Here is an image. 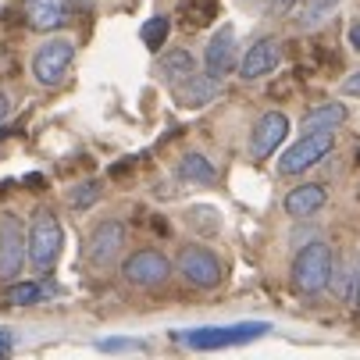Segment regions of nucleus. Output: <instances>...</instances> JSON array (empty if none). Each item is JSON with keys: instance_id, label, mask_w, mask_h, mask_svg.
<instances>
[{"instance_id": "obj_1", "label": "nucleus", "mask_w": 360, "mask_h": 360, "mask_svg": "<svg viewBox=\"0 0 360 360\" xmlns=\"http://www.w3.org/2000/svg\"><path fill=\"white\" fill-rule=\"evenodd\" d=\"M332 264H335V253L325 239H311L307 246H300L292 257V271H289L296 292H303V296L325 292L332 282Z\"/></svg>"}, {"instance_id": "obj_2", "label": "nucleus", "mask_w": 360, "mask_h": 360, "mask_svg": "<svg viewBox=\"0 0 360 360\" xmlns=\"http://www.w3.org/2000/svg\"><path fill=\"white\" fill-rule=\"evenodd\" d=\"M61 246H65L61 218L50 207H39L29 221V264L36 271H50L61 257Z\"/></svg>"}, {"instance_id": "obj_3", "label": "nucleus", "mask_w": 360, "mask_h": 360, "mask_svg": "<svg viewBox=\"0 0 360 360\" xmlns=\"http://www.w3.org/2000/svg\"><path fill=\"white\" fill-rule=\"evenodd\" d=\"M271 332L268 321H243V325H214V328H189V332H172V339H179L189 349H225V346H239L250 342L257 335Z\"/></svg>"}, {"instance_id": "obj_4", "label": "nucleus", "mask_w": 360, "mask_h": 360, "mask_svg": "<svg viewBox=\"0 0 360 360\" xmlns=\"http://www.w3.org/2000/svg\"><path fill=\"white\" fill-rule=\"evenodd\" d=\"M75 61V43L68 36H50L46 43H39V50L32 54V79L43 89H58L68 75Z\"/></svg>"}, {"instance_id": "obj_5", "label": "nucleus", "mask_w": 360, "mask_h": 360, "mask_svg": "<svg viewBox=\"0 0 360 360\" xmlns=\"http://www.w3.org/2000/svg\"><path fill=\"white\" fill-rule=\"evenodd\" d=\"M335 146V132H303L296 143H289L278 158V175H307L314 165H321Z\"/></svg>"}, {"instance_id": "obj_6", "label": "nucleus", "mask_w": 360, "mask_h": 360, "mask_svg": "<svg viewBox=\"0 0 360 360\" xmlns=\"http://www.w3.org/2000/svg\"><path fill=\"white\" fill-rule=\"evenodd\" d=\"M175 268H179V275H182L189 285H196V289H218L221 278H225V268H221V261L214 257V250L200 246V243H186V246L179 250Z\"/></svg>"}, {"instance_id": "obj_7", "label": "nucleus", "mask_w": 360, "mask_h": 360, "mask_svg": "<svg viewBox=\"0 0 360 360\" xmlns=\"http://www.w3.org/2000/svg\"><path fill=\"white\" fill-rule=\"evenodd\" d=\"M29 261V229L22 225L18 214L4 211L0 214V278L15 282Z\"/></svg>"}, {"instance_id": "obj_8", "label": "nucleus", "mask_w": 360, "mask_h": 360, "mask_svg": "<svg viewBox=\"0 0 360 360\" xmlns=\"http://www.w3.org/2000/svg\"><path fill=\"white\" fill-rule=\"evenodd\" d=\"M122 250H125V225L118 218H100L89 229V236H86V261L93 268L104 271V268L118 264Z\"/></svg>"}, {"instance_id": "obj_9", "label": "nucleus", "mask_w": 360, "mask_h": 360, "mask_svg": "<svg viewBox=\"0 0 360 360\" xmlns=\"http://www.w3.org/2000/svg\"><path fill=\"white\" fill-rule=\"evenodd\" d=\"M122 278L136 289H161L172 278V261L161 250H136L125 257Z\"/></svg>"}, {"instance_id": "obj_10", "label": "nucleus", "mask_w": 360, "mask_h": 360, "mask_svg": "<svg viewBox=\"0 0 360 360\" xmlns=\"http://www.w3.org/2000/svg\"><path fill=\"white\" fill-rule=\"evenodd\" d=\"M289 136V118L282 111H268L253 122V132H250V158L253 161H264L285 143Z\"/></svg>"}, {"instance_id": "obj_11", "label": "nucleus", "mask_w": 360, "mask_h": 360, "mask_svg": "<svg viewBox=\"0 0 360 360\" xmlns=\"http://www.w3.org/2000/svg\"><path fill=\"white\" fill-rule=\"evenodd\" d=\"M278 65H282V43H278L275 36H264V39H257L246 54H243V61H239V79L257 82V79L271 75Z\"/></svg>"}, {"instance_id": "obj_12", "label": "nucleus", "mask_w": 360, "mask_h": 360, "mask_svg": "<svg viewBox=\"0 0 360 360\" xmlns=\"http://www.w3.org/2000/svg\"><path fill=\"white\" fill-rule=\"evenodd\" d=\"M22 11L29 29L36 32H58L61 25L72 22V0H22Z\"/></svg>"}, {"instance_id": "obj_13", "label": "nucleus", "mask_w": 360, "mask_h": 360, "mask_svg": "<svg viewBox=\"0 0 360 360\" xmlns=\"http://www.w3.org/2000/svg\"><path fill=\"white\" fill-rule=\"evenodd\" d=\"M232 68H236V29L221 25L207 39V50H203V72L214 79H225V75H232Z\"/></svg>"}, {"instance_id": "obj_14", "label": "nucleus", "mask_w": 360, "mask_h": 360, "mask_svg": "<svg viewBox=\"0 0 360 360\" xmlns=\"http://www.w3.org/2000/svg\"><path fill=\"white\" fill-rule=\"evenodd\" d=\"M325 203H328V186H321V182H303V186H296V189H289V193H285L282 211H285L289 218L303 221V218L318 214V211L325 207Z\"/></svg>"}, {"instance_id": "obj_15", "label": "nucleus", "mask_w": 360, "mask_h": 360, "mask_svg": "<svg viewBox=\"0 0 360 360\" xmlns=\"http://www.w3.org/2000/svg\"><path fill=\"white\" fill-rule=\"evenodd\" d=\"M221 93V79H214V75H189L186 82H179L175 86V96L182 100L186 108H203V104H211V100Z\"/></svg>"}, {"instance_id": "obj_16", "label": "nucleus", "mask_w": 360, "mask_h": 360, "mask_svg": "<svg viewBox=\"0 0 360 360\" xmlns=\"http://www.w3.org/2000/svg\"><path fill=\"white\" fill-rule=\"evenodd\" d=\"M175 175L182 179V182H193V186H214L218 182V168H214V161L207 158V153H182L179 158V165H175Z\"/></svg>"}, {"instance_id": "obj_17", "label": "nucleus", "mask_w": 360, "mask_h": 360, "mask_svg": "<svg viewBox=\"0 0 360 360\" xmlns=\"http://www.w3.org/2000/svg\"><path fill=\"white\" fill-rule=\"evenodd\" d=\"M346 104H318L300 118V132H335L339 125H346Z\"/></svg>"}, {"instance_id": "obj_18", "label": "nucleus", "mask_w": 360, "mask_h": 360, "mask_svg": "<svg viewBox=\"0 0 360 360\" xmlns=\"http://www.w3.org/2000/svg\"><path fill=\"white\" fill-rule=\"evenodd\" d=\"M193 72H196V58L189 54V50H168V54L158 58V75L165 82H172V86L186 82Z\"/></svg>"}, {"instance_id": "obj_19", "label": "nucleus", "mask_w": 360, "mask_h": 360, "mask_svg": "<svg viewBox=\"0 0 360 360\" xmlns=\"http://www.w3.org/2000/svg\"><path fill=\"white\" fill-rule=\"evenodd\" d=\"M168 32H172V18H168V15H153V18H146V25L139 29V39L146 43V50H153V54H158V50L168 43Z\"/></svg>"}, {"instance_id": "obj_20", "label": "nucleus", "mask_w": 360, "mask_h": 360, "mask_svg": "<svg viewBox=\"0 0 360 360\" xmlns=\"http://www.w3.org/2000/svg\"><path fill=\"white\" fill-rule=\"evenodd\" d=\"M43 296H46V289L36 285V282H11V285L4 289V303H8V307H32V303H39Z\"/></svg>"}, {"instance_id": "obj_21", "label": "nucleus", "mask_w": 360, "mask_h": 360, "mask_svg": "<svg viewBox=\"0 0 360 360\" xmlns=\"http://www.w3.org/2000/svg\"><path fill=\"white\" fill-rule=\"evenodd\" d=\"M332 296L335 300H349L353 289H356V268H349L346 261H335L332 264V282H328Z\"/></svg>"}, {"instance_id": "obj_22", "label": "nucleus", "mask_w": 360, "mask_h": 360, "mask_svg": "<svg viewBox=\"0 0 360 360\" xmlns=\"http://www.w3.org/2000/svg\"><path fill=\"white\" fill-rule=\"evenodd\" d=\"M104 196V189H100V182L96 179H89V182H79L75 189H68V203L75 211H86V207H93V203Z\"/></svg>"}, {"instance_id": "obj_23", "label": "nucleus", "mask_w": 360, "mask_h": 360, "mask_svg": "<svg viewBox=\"0 0 360 360\" xmlns=\"http://www.w3.org/2000/svg\"><path fill=\"white\" fill-rule=\"evenodd\" d=\"M218 11V0H186L182 15L189 18V25H207Z\"/></svg>"}, {"instance_id": "obj_24", "label": "nucleus", "mask_w": 360, "mask_h": 360, "mask_svg": "<svg viewBox=\"0 0 360 360\" xmlns=\"http://www.w3.org/2000/svg\"><path fill=\"white\" fill-rule=\"evenodd\" d=\"M250 4L264 15H289V11L300 8V0H250Z\"/></svg>"}, {"instance_id": "obj_25", "label": "nucleus", "mask_w": 360, "mask_h": 360, "mask_svg": "<svg viewBox=\"0 0 360 360\" xmlns=\"http://www.w3.org/2000/svg\"><path fill=\"white\" fill-rule=\"evenodd\" d=\"M136 346H143V342H132V339H104L100 342V349H136Z\"/></svg>"}, {"instance_id": "obj_26", "label": "nucleus", "mask_w": 360, "mask_h": 360, "mask_svg": "<svg viewBox=\"0 0 360 360\" xmlns=\"http://www.w3.org/2000/svg\"><path fill=\"white\" fill-rule=\"evenodd\" d=\"M342 93H346V96H360V72L346 75V82H342Z\"/></svg>"}, {"instance_id": "obj_27", "label": "nucleus", "mask_w": 360, "mask_h": 360, "mask_svg": "<svg viewBox=\"0 0 360 360\" xmlns=\"http://www.w3.org/2000/svg\"><path fill=\"white\" fill-rule=\"evenodd\" d=\"M332 8H339V0H311V18H314V15H325V11H332Z\"/></svg>"}, {"instance_id": "obj_28", "label": "nucleus", "mask_w": 360, "mask_h": 360, "mask_svg": "<svg viewBox=\"0 0 360 360\" xmlns=\"http://www.w3.org/2000/svg\"><path fill=\"white\" fill-rule=\"evenodd\" d=\"M349 46L360 54V25H349Z\"/></svg>"}, {"instance_id": "obj_29", "label": "nucleus", "mask_w": 360, "mask_h": 360, "mask_svg": "<svg viewBox=\"0 0 360 360\" xmlns=\"http://www.w3.org/2000/svg\"><path fill=\"white\" fill-rule=\"evenodd\" d=\"M72 8H75V11H93L96 0H72Z\"/></svg>"}, {"instance_id": "obj_30", "label": "nucleus", "mask_w": 360, "mask_h": 360, "mask_svg": "<svg viewBox=\"0 0 360 360\" xmlns=\"http://www.w3.org/2000/svg\"><path fill=\"white\" fill-rule=\"evenodd\" d=\"M8 115H11V100H8L4 93H0V122H4Z\"/></svg>"}, {"instance_id": "obj_31", "label": "nucleus", "mask_w": 360, "mask_h": 360, "mask_svg": "<svg viewBox=\"0 0 360 360\" xmlns=\"http://www.w3.org/2000/svg\"><path fill=\"white\" fill-rule=\"evenodd\" d=\"M4 349H11V332L0 328V353H4Z\"/></svg>"}, {"instance_id": "obj_32", "label": "nucleus", "mask_w": 360, "mask_h": 360, "mask_svg": "<svg viewBox=\"0 0 360 360\" xmlns=\"http://www.w3.org/2000/svg\"><path fill=\"white\" fill-rule=\"evenodd\" d=\"M353 300H356V307H360V268H356V289H353Z\"/></svg>"}, {"instance_id": "obj_33", "label": "nucleus", "mask_w": 360, "mask_h": 360, "mask_svg": "<svg viewBox=\"0 0 360 360\" xmlns=\"http://www.w3.org/2000/svg\"><path fill=\"white\" fill-rule=\"evenodd\" d=\"M4 136H8V125H4V122H0V139H4Z\"/></svg>"}]
</instances>
